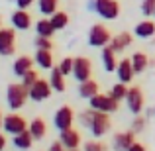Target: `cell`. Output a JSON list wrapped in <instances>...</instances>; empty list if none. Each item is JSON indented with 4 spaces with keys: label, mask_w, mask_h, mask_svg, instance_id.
<instances>
[{
    "label": "cell",
    "mask_w": 155,
    "mask_h": 151,
    "mask_svg": "<svg viewBox=\"0 0 155 151\" xmlns=\"http://www.w3.org/2000/svg\"><path fill=\"white\" fill-rule=\"evenodd\" d=\"M35 0H16V4H18V8H24V10H28V8L34 4Z\"/></svg>",
    "instance_id": "37"
},
{
    "label": "cell",
    "mask_w": 155,
    "mask_h": 151,
    "mask_svg": "<svg viewBox=\"0 0 155 151\" xmlns=\"http://www.w3.org/2000/svg\"><path fill=\"white\" fill-rule=\"evenodd\" d=\"M51 149H53V151H61V149H65L63 141H55V143H51Z\"/></svg>",
    "instance_id": "39"
},
{
    "label": "cell",
    "mask_w": 155,
    "mask_h": 151,
    "mask_svg": "<svg viewBox=\"0 0 155 151\" xmlns=\"http://www.w3.org/2000/svg\"><path fill=\"white\" fill-rule=\"evenodd\" d=\"M38 79H39V77H38V73H35L34 69H30V71H28L26 75L22 77V84H24L26 88H30V87H31V84H34Z\"/></svg>",
    "instance_id": "32"
},
{
    "label": "cell",
    "mask_w": 155,
    "mask_h": 151,
    "mask_svg": "<svg viewBox=\"0 0 155 151\" xmlns=\"http://www.w3.org/2000/svg\"><path fill=\"white\" fill-rule=\"evenodd\" d=\"M116 75H118V80H122V83H126V84L132 83L134 75H136L134 65H132V59H122V61H118Z\"/></svg>",
    "instance_id": "12"
},
{
    "label": "cell",
    "mask_w": 155,
    "mask_h": 151,
    "mask_svg": "<svg viewBox=\"0 0 155 151\" xmlns=\"http://www.w3.org/2000/svg\"><path fill=\"white\" fill-rule=\"evenodd\" d=\"M51 90H53V87H51L49 80L38 79L30 87V98L34 100V102H43V100H47L51 96Z\"/></svg>",
    "instance_id": "9"
},
{
    "label": "cell",
    "mask_w": 155,
    "mask_h": 151,
    "mask_svg": "<svg viewBox=\"0 0 155 151\" xmlns=\"http://www.w3.org/2000/svg\"><path fill=\"white\" fill-rule=\"evenodd\" d=\"M34 141L35 140H34V136H31L30 128H28V130H24V132L16 133L14 140H12V143H14V147H18V149H30Z\"/></svg>",
    "instance_id": "18"
},
{
    "label": "cell",
    "mask_w": 155,
    "mask_h": 151,
    "mask_svg": "<svg viewBox=\"0 0 155 151\" xmlns=\"http://www.w3.org/2000/svg\"><path fill=\"white\" fill-rule=\"evenodd\" d=\"M88 102H91V108H94V110H100V112H116L118 110V100L114 98L112 94H94L92 98H88Z\"/></svg>",
    "instance_id": "5"
},
{
    "label": "cell",
    "mask_w": 155,
    "mask_h": 151,
    "mask_svg": "<svg viewBox=\"0 0 155 151\" xmlns=\"http://www.w3.org/2000/svg\"><path fill=\"white\" fill-rule=\"evenodd\" d=\"M6 147V137H4V133L0 132V149H4Z\"/></svg>",
    "instance_id": "40"
},
{
    "label": "cell",
    "mask_w": 155,
    "mask_h": 151,
    "mask_svg": "<svg viewBox=\"0 0 155 151\" xmlns=\"http://www.w3.org/2000/svg\"><path fill=\"white\" fill-rule=\"evenodd\" d=\"M94 10L102 20H116L120 16L118 0H94Z\"/></svg>",
    "instance_id": "3"
},
{
    "label": "cell",
    "mask_w": 155,
    "mask_h": 151,
    "mask_svg": "<svg viewBox=\"0 0 155 151\" xmlns=\"http://www.w3.org/2000/svg\"><path fill=\"white\" fill-rule=\"evenodd\" d=\"M59 67V71L63 73L65 77L67 75H73V67H75V57H65V59H61V63L57 65Z\"/></svg>",
    "instance_id": "30"
},
{
    "label": "cell",
    "mask_w": 155,
    "mask_h": 151,
    "mask_svg": "<svg viewBox=\"0 0 155 151\" xmlns=\"http://www.w3.org/2000/svg\"><path fill=\"white\" fill-rule=\"evenodd\" d=\"M102 65H104V71H108V73L116 71V67H118L116 51H114L110 45H104L102 47Z\"/></svg>",
    "instance_id": "20"
},
{
    "label": "cell",
    "mask_w": 155,
    "mask_h": 151,
    "mask_svg": "<svg viewBox=\"0 0 155 151\" xmlns=\"http://www.w3.org/2000/svg\"><path fill=\"white\" fill-rule=\"evenodd\" d=\"M30 98V88H26L22 83H14L8 87L6 90V102L8 106H10V110H20L24 104H26V100Z\"/></svg>",
    "instance_id": "1"
},
{
    "label": "cell",
    "mask_w": 155,
    "mask_h": 151,
    "mask_svg": "<svg viewBox=\"0 0 155 151\" xmlns=\"http://www.w3.org/2000/svg\"><path fill=\"white\" fill-rule=\"evenodd\" d=\"M110 116H108V112H100V110H96L94 112V118H92V124H91V132H92V136L94 137H102L106 136V133L110 132Z\"/></svg>",
    "instance_id": "7"
},
{
    "label": "cell",
    "mask_w": 155,
    "mask_h": 151,
    "mask_svg": "<svg viewBox=\"0 0 155 151\" xmlns=\"http://www.w3.org/2000/svg\"><path fill=\"white\" fill-rule=\"evenodd\" d=\"M2 124H4V116H2V112H0V130H2Z\"/></svg>",
    "instance_id": "41"
},
{
    "label": "cell",
    "mask_w": 155,
    "mask_h": 151,
    "mask_svg": "<svg viewBox=\"0 0 155 151\" xmlns=\"http://www.w3.org/2000/svg\"><path fill=\"white\" fill-rule=\"evenodd\" d=\"M84 149L87 151H102L104 145L98 143V141H88V143H84Z\"/></svg>",
    "instance_id": "36"
},
{
    "label": "cell",
    "mask_w": 155,
    "mask_h": 151,
    "mask_svg": "<svg viewBox=\"0 0 155 151\" xmlns=\"http://www.w3.org/2000/svg\"><path fill=\"white\" fill-rule=\"evenodd\" d=\"M31 67H34V59L28 57V55H22V57H18V59L14 61V67H12V69H14V75L22 79Z\"/></svg>",
    "instance_id": "17"
},
{
    "label": "cell",
    "mask_w": 155,
    "mask_h": 151,
    "mask_svg": "<svg viewBox=\"0 0 155 151\" xmlns=\"http://www.w3.org/2000/svg\"><path fill=\"white\" fill-rule=\"evenodd\" d=\"M136 132H120V133H116L114 136V147L116 149H130L132 147V143H134V140H136Z\"/></svg>",
    "instance_id": "19"
},
{
    "label": "cell",
    "mask_w": 155,
    "mask_h": 151,
    "mask_svg": "<svg viewBox=\"0 0 155 151\" xmlns=\"http://www.w3.org/2000/svg\"><path fill=\"white\" fill-rule=\"evenodd\" d=\"M110 94L114 96V98H116L118 102H122V100H126V94H128V84L126 83H116L114 84L112 88H110Z\"/></svg>",
    "instance_id": "29"
},
{
    "label": "cell",
    "mask_w": 155,
    "mask_h": 151,
    "mask_svg": "<svg viewBox=\"0 0 155 151\" xmlns=\"http://www.w3.org/2000/svg\"><path fill=\"white\" fill-rule=\"evenodd\" d=\"M94 94H98V83L92 79H87L81 83L79 87V96L81 98H92Z\"/></svg>",
    "instance_id": "22"
},
{
    "label": "cell",
    "mask_w": 155,
    "mask_h": 151,
    "mask_svg": "<svg viewBox=\"0 0 155 151\" xmlns=\"http://www.w3.org/2000/svg\"><path fill=\"white\" fill-rule=\"evenodd\" d=\"M153 16H155V14H153Z\"/></svg>",
    "instance_id": "42"
},
{
    "label": "cell",
    "mask_w": 155,
    "mask_h": 151,
    "mask_svg": "<svg viewBox=\"0 0 155 151\" xmlns=\"http://www.w3.org/2000/svg\"><path fill=\"white\" fill-rule=\"evenodd\" d=\"M12 26L16 28V30H22V31H26V30H30L31 28V16L28 14L24 8H18L16 12H12Z\"/></svg>",
    "instance_id": "13"
},
{
    "label": "cell",
    "mask_w": 155,
    "mask_h": 151,
    "mask_svg": "<svg viewBox=\"0 0 155 151\" xmlns=\"http://www.w3.org/2000/svg\"><path fill=\"white\" fill-rule=\"evenodd\" d=\"M59 137H61V141H63L65 149H77L81 145V133L77 132V130H73V128L63 130Z\"/></svg>",
    "instance_id": "14"
},
{
    "label": "cell",
    "mask_w": 155,
    "mask_h": 151,
    "mask_svg": "<svg viewBox=\"0 0 155 151\" xmlns=\"http://www.w3.org/2000/svg\"><path fill=\"white\" fill-rule=\"evenodd\" d=\"M49 20H51L53 28H55L57 31H59V30H65V28L69 26V14H67V12H55Z\"/></svg>",
    "instance_id": "28"
},
{
    "label": "cell",
    "mask_w": 155,
    "mask_h": 151,
    "mask_svg": "<svg viewBox=\"0 0 155 151\" xmlns=\"http://www.w3.org/2000/svg\"><path fill=\"white\" fill-rule=\"evenodd\" d=\"M143 149H145V145L143 143H136V141H134L132 147H130V151H143Z\"/></svg>",
    "instance_id": "38"
},
{
    "label": "cell",
    "mask_w": 155,
    "mask_h": 151,
    "mask_svg": "<svg viewBox=\"0 0 155 151\" xmlns=\"http://www.w3.org/2000/svg\"><path fill=\"white\" fill-rule=\"evenodd\" d=\"M35 45H38V49H53L51 38H45V35H38V39H35Z\"/></svg>",
    "instance_id": "34"
},
{
    "label": "cell",
    "mask_w": 155,
    "mask_h": 151,
    "mask_svg": "<svg viewBox=\"0 0 155 151\" xmlns=\"http://www.w3.org/2000/svg\"><path fill=\"white\" fill-rule=\"evenodd\" d=\"M16 51V28H0V55L10 57Z\"/></svg>",
    "instance_id": "6"
},
{
    "label": "cell",
    "mask_w": 155,
    "mask_h": 151,
    "mask_svg": "<svg viewBox=\"0 0 155 151\" xmlns=\"http://www.w3.org/2000/svg\"><path fill=\"white\" fill-rule=\"evenodd\" d=\"M59 0H38V8L41 16H53L57 12Z\"/></svg>",
    "instance_id": "26"
},
{
    "label": "cell",
    "mask_w": 155,
    "mask_h": 151,
    "mask_svg": "<svg viewBox=\"0 0 155 151\" xmlns=\"http://www.w3.org/2000/svg\"><path fill=\"white\" fill-rule=\"evenodd\" d=\"M143 128H145V118H140V116H137L136 120H134V126H132V130H134L136 133H140Z\"/></svg>",
    "instance_id": "35"
},
{
    "label": "cell",
    "mask_w": 155,
    "mask_h": 151,
    "mask_svg": "<svg viewBox=\"0 0 155 151\" xmlns=\"http://www.w3.org/2000/svg\"><path fill=\"white\" fill-rule=\"evenodd\" d=\"M108 45L112 47L116 53H122L128 45H132V34H128V31H120L118 35L112 38V41H110Z\"/></svg>",
    "instance_id": "15"
},
{
    "label": "cell",
    "mask_w": 155,
    "mask_h": 151,
    "mask_svg": "<svg viewBox=\"0 0 155 151\" xmlns=\"http://www.w3.org/2000/svg\"><path fill=\"white\" fill-rule=\"evenodd\" d=\"M35 63H38L41 69L51 71V69H53V55H51V49H38V53H35Z\"/></svg>",
    "instance_id": "24"
},
{
    "label": "cell",
    "mask_w": 155,
    "mask_h": 151,
    "mask_svg": "<svg viewBox=\"0 0 155 151\" xmlns=\"http://www.w3.org/2000/svg\"><path fill=\"white\" fill-rule=\"evenodd\" d=\"M94 112L96 110L94 108H88V110H84V112H81V124L84 126V128H91V124H92V118H94Z\"/></svg>",
    "instance_id": "31"
},
{
    "label": "cell",
    "mask_w": 155,
    "mask_h": 151,
    "mask_svg": "<svg viewBox=\"0 0 155 151\" xmlns=\"http://www.w3.org/2000/svg\"><path fill=\"white\" fill-rule=\"evenodd\" d=\"M132 65H134V71H136V75H140V73H143L145 69L149 67V57L145 55L143 51H137V53H134L132 57Z\"/></svg>",
    "instance_id": "23"
},
{
    "label": "cell",
    "mask_w": 155,
    "mask_h": 151,
    "mask_svg": "<svg viewBox=\"0 0 155 151\" xmlns=\"http://www.w3.org/2000/svg\"><path fill=\"white\" fill-rule=\"evenodd\" d=\"M35 31H38V35H45V38H53V34H55V28H53L51 20H39L38 24H35Z\"/></svg>",
    "instance_id": "27"
},
{
    "label": "cell",
    "mask_w": 155,
    "mask_h": 151,
    "mask_svg": "<svg viewBox=\"0 0 155 151\" xmlns=\"http://www.w3.org/2000/svg\"><path fill=\"white\" fill-rule=\"evenodd\" d=\"M126 104H128V110L132 114H141L145 108V96L141 92L140 87H132L128 88V94H126Z\"/></svg>",
    "instance_id": "4"
},
{
    "label": "cell",
    "mask_w": 155,
    "mask_h": 151,
    "mask_svg": "<svg viewBox=\"0 0 155 151\" xmlns=\"http://www.w3.org/2000/svg\"><path fill=\"white\" fill-rule=\"evenodd\" d=\"M73 122H75V112H73L69 106H61L55 112V116H53V126H55L59 132H63V130H67V128H73Z\"/></svg>",
    "instance_id": "10"
},
{
    "label": "cell",
    "mask_w": 155,
    "mask_h": 151,
    "mask_svg": "<svg viewBox=\"0 0 155 151\" xmlns=\"http://www.w3.org/2000/svg\"><path fill=\"white\" fill-rule=\"evenodd\" d=\"M134 34L137 35V38L141 39H149L155 35V22L151 20H143V22H140L136 28H134Z\"/></svg>",
    "instance_id": "16"
},
{
    "label": "cell",
    "mask_w": 155,
    "mask_h": 151,
    "mask_svg": "<svg viewBox=\"0 0 155 151\" xmlns=\"http://www.w3.org/2000/svg\"><path fill=\"white\" fill-rule=\"evenodd\" d=\"M141 12H143V16H153L155 14V0H141Z\"/></svg>",
    "instance_id": "33"
},
{
    "label": "cell",
    "mask_w": 155,
    "mask_h": 151,
    "mask_svg": "<svg viewBox=\"0 0 155 151\" xmlns=\"http://www.w3.org/2000/svg\"><path fill=\"white\" fill-rule=\"evenodd\" d=\"M112 41V35H110V30L104 26V24H94L88 31V43L92 47H104Z\"/></svg>",
    "instance_id": "2"
},
{
    "label": "cell",
    "mask_w": 155,
    "mask_h": 151,
    "mask_svg": "<svg viewBox=\"0 0 155 151\" xmlns=\"http://www.w3.org/2000/svg\"><path fill=\"white\" fill-rule=\"evenodd\" d=\"M2 130L6 133H10V136H16V133L28 130V122H26V118L20 116V114H8V116H4Z\"/></svg>",
    "instance_id": "8"
},
{
    "label": "cell",
    "mask_w": 155,
    "mask_h": 151,
    "mask_svg": "<svg viewBox=\"0 0 155 151\" xmlns=\"http://www.w3.org/2000/svg\"><path fill=\"white\" fill-rule=\"evenodd\" d=\"M28 128H30V132H31V136H34L35 141H38V140H43V137H45V133H47V124H45V120H43V118H35V120H31Z\"/></svg>",
    "instance_id": "21"
},
{
    "label": "cell",
    "mask_w": 155,
    "mask_h": 151,
    "mask_svg": "<svg viewBox=\"0 0 155 151\" xmlns=\"http://www.w3.org/2000/svg\"><path fill=\"white\" fill-rule=\"evenodd\" d=\"M49 83H51L53 90H57V92H63V90H65V75L59 71V67H53V69H51Z\"/></svg>",
    "instance_id": "25"
},
{
    "label": "cell",
    "mask_w": 155,
    "mask_h": 151,
    "mask_svg": "<svg viewBox=\"0 0 155 151\" xmlns=\"http://www.w3.org/2000/svg\"><path fill=\"white\" fill-rule=\"evenodd\" d=\"M92 75V63L88 57H75V67H73V77H75L79 83L91 79Z\"/></svg>",
    "instance_id": "11"
}]
</instances>
